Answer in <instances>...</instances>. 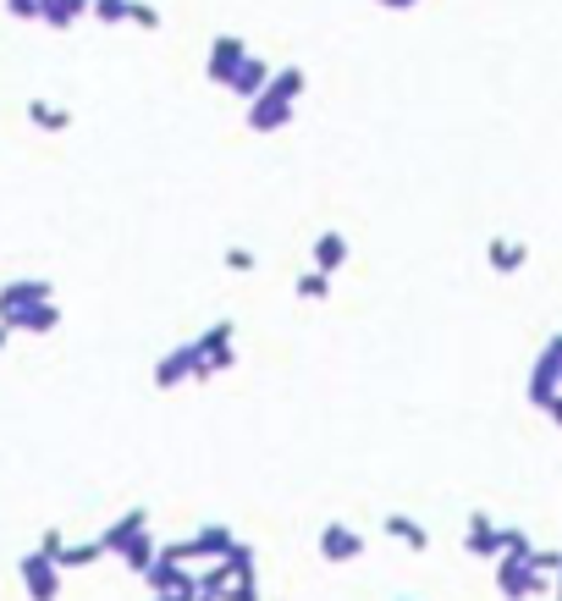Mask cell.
I'll use <instances>...</instances> for the list:
<instances>
[{"mask_svg": "<svg viewBox=\"0 0 562 601\" xmlns=\"http://www.w3.org/2000/svg\"><path fill=\"white\" fill-rule=\"evenodd\" d=\"M51 298H56V287H51L45 276H12V282H0V326L18 337V326H23L40 304H51Z\"/></svg>", "mask_w": 562, "mask_h": 601, "instance_id": "obj_3", "label": "cell"}, {"mask_svg": "<svg viewBox=\"0 0 562 601\" xmlns=\"http://www.w3.org/2000/svg\"><path fill=\"white\" fill-rule=\"evenodd\" d=\"M78 18H89V0H40V12H34V23H45L56 34L78 29Z\"/></svg>", "mask_w": 562, "mask_h": 601, "instance_id": "obj_16", "label": "cell"}, {"mask_svg": "<svg viewBox=\"0 0 562 601\" xmlns=\"http://www.w3.org/2000/svg\"><path fill=\"white\" fill-rule=\"evenodd\" d=\"M386 535L403 540L408 551H430V529L419 518H408V513H386Z\"/></svg>", "mask_w": 562, "mask_h": 601, "instance_id": "obj_18", "label": "cell"}, {"mask_svg": "<svg viewBox=\"0 0 562 601\" xmlns=\"http://www.w3.org/2000/svg\"><path fill=\"white\" fill-rule=\"evenodd\" d=\"M375 7H386V12H414L419 0H375Z\"/></svg>", "mask_w": 562, "mask_h": 601, "instance_id": "obj_29", "label": "cell"}, {"mask_svg": "<svg viewBox=\"0 0 562 601\" xmlns=\"http://www.w3.org/2000/svg\"><path fill=\"white\" fill-rule=\"evenodd\" d=\"M144 584H150V595H161V601H194V568H183V562H172V557H161V551H155V562L144 568Z\"/></svg>", "mask_w": 562, "mask_h": 601, "instance_id": "obj_5", "label": "cell"}, {"mask_svg": "<svg viewBox=\"0 0 562 601\" xmlns=\"http://www.w3.org/2000/svg\"><path fill=\"white\" fill-rule=\"evenodd\" d=\"M7 342H12V331H7V326H0V353H7Z\"/></svg>", "mask_w": 562, "mask_h": 601, "instance_id": "obj_31", "label": "cell"}, {"mask_svg": "<svg viewBox=\"0 0 562 601\" xmlns=\"http://www.w3.org/2000/svg\"><path fill=\"white\" fill-rule=\"evenodd\" d=\"M265 78H271V62H265V56H254V51H249V56H243V67H238V73H232V84H227V95H238V100H243V106H249V100H254V95H260V89H265Z\"/></svg>", "mask_w": 562, "mask_h": 601, "instance_id": "obj_14", "label": "cell"}, {"mask_svg": "<svg viewBox=\"0 0 562 601\" xmlns=\"http://www.w3.org/2000/svg\"><path fill=\"white\" fill-rule=\"evenodd\" d=\"M485 265H491L496 276H518V271L529 265V249H524L518 238H491V243H485Z\"/></svg>", "mask_w": 562, "mask_h": 601, "instance_id": "obj_15", "label": "cell"}, {"mask_svg": "<svg viewBox=\"0 0 562 601\" xmlns=\"http://www.w3.org/2000/svg\"><path fill=\"white\" fill-rule=\"evenodd\" d=\"M502 551H513V557H529V551H535L529 529H518V524H502ZM502 551H496V557H502Z\"/></svg>", "mask_w": 562, "mask_h": 601, "instance_id": "obj_25", "label": "cell"}, {"mask_svg": "<svg viewBox=\"0 0 562 601\" xmlns=\"http://www.w3.org/2000/svg\"><path fill=\"white\" fill-rule=\"evenodd\" d=\"M348 254H353V243L337 232V227H326L320 238H315V249H309V271H320V276H342V265H348Z\"/></svg>", "mask_w": 562, "mask_h": 601, "instance_id": "obj_9", "label": "cell"}, {"mask_svg": "<svg viewBox=\"0 0 562 601\" xmlns=\"http://www.w3.org/2000/svg\"><path fill=\"white\" fill-rule=\"evenodd\" d=\"M128 23L144 29V34H155V29H161V12L150 7V0H128Z\"/></svg>", "mask_w": 562, "mask_h": 601, "instance_id": "obj_26", "label": "cell"}, {"mask_svg": "<svg viewBox=\"0 0 562 601\" xmlns=\"http://www.w3.org/2000/svg\"><path fill=\"white\" fill-rule=\"evenodd\" d=\"M89 18L106 23V29H122L128 23V0H89Z\"/></svg>", "mask_w": 562, "mask_h": 601, "instance_id": "obj_23", "label": "cell"}, {"mask_svg": "<svg viewBox=\"0 0 562 601\" xmlns=\"http://www.w3.org/2000/svg\"><path fill=\"white\" fill-rule=\"evenodd\" d=\"M463 551H474V557H496L502 551V524L491 518V513H469V524H463Z\"/></svg>", "mask_w": 562, "mask_h": 601, "instance_id": "obj_12", "label": "cell"}, {"mask_svg": "<svg viewBox=\"0 0 562 601\" xmlns=\"http://www.w3.org/2000/svg\"><path fill=\"white\" fill-rule=\"evenodd\" d=\"M194 364H199V353H194V342H177V348H166V353L155 359V386H161V392H177V386H194Z\"/></svg>", "mask_w": 562, "mask_h": 601, "instance_id": "obj_8", "label": "cell"}, {"mask_svg": "<svg viewBox=\"0 0 562 601\" xmlns=\"http://www.w3.org/2000/svg\"><path fill=\"white\" fill-rule=\"evenodd\" d=\"M7 12H12L18 23H34V12H40V0H7Z\"/></svg>", "mask_w": 562, "mask_h": 601, "instance_id": "obj_27", "label": "cell"}, {"mask_svg": "<svg viewBox=\"0 0 562 601\" xmlns=\"http://www.w3.org/2000/svg\"><path fill=\"white\" fill-rule=\"evenodd\" d=\"M221 265H227L232 276H254V265H260V260H254V249H249V243H232Z\"/></svg>", "mask_w": 562, "mask_h": 601, "instance_id": "obj_24", "label": "cell"}, {"mask_svg": "<svg viewBox=\"0 0 562 601\" xmlns=\"http://www.w3.org/2000/svg\"><path fill=\"white\" fill-rule=\"evenodd\" d=\"M293 293H298V304H326V298H331V276H320V271H298Z\"/></svg>", "mask_w": 562, "mask_h": 601, "instance_id": "obj_21", "label": "cell"}, {"mask_svg": "<svg viewBox=\"0 0 562 601\" xmlns=\"http://www.w3.org/2000/svg\"><path fill=\"white\" fill-rule=\"evenodd\" d=\"M320 557H326L331 568H342V562L364 557V535L348 529V524H326V529H320Z\"/></svg>", "mask_w": 562, "mask_h": 601, "instance_id": "obj_11", "label": "cell"}, {"mask_svg": "<svg viewBox=\"0 0 562 601\" xmlns=\"http://www.w3.org/2000/svg\"><path fill=\"white\" fill-rule=\"evenodd\" d=\"M62 540H67V535H62V529L51 524V529L40 535V546H34V551H45V557H56V546H62Z\"/></svg>", "mask_w": 562, "mask_h": 601, "instance_id": "obj_28", "label": "cell"}, {"mask_svg": "<svg viewBox=\"0 0 562 601\" xmlns=\"http://www.w3.org/2000/svg\"><path fill=\"white\" fill-rule=\"evenodd\" d=\"M529 403L546 414V419H562V331H551L540 342V359L529 370Z\"/></svg>", "mask_w": 562, "mask_h": 601, "instance_id": "obj_2", "label": "cell"}, {"mask_svg": "<svg viewBox=\"0 0 562 601\" xmlns=\"http://www.w3.org/2000/svg\"><path fill=\"white\" fill-rule=\"evenodd\" d=\"M100 557H106V551H100V540H62L51 562H56V568L67 573V568H95Z\"/></svg>", "mask_w": 562, "mask_h": 601, "instance_id": "obj_19", "label": "cell"}, {"mask_svg": "<svg viewBox=\"0 0 562 601\" xmlns=\"http://www.w3.org/2000/svg\"><path fill=\"white\" fill-rule=\"evenodd\" d=\"M155 551H161V540H155V529H139V535H133V540H128V546H122L117 557H122V562H128L133 573H144V568L155 562Z\"/></svg>", "mask_w": 562, "mask_h": 601, "instance_id": "obj_20", "label": "cell"}, {"mask_svg": "<svg viewBox=\"0 0 562 601\" xmlns=\"http://www.w3.org/2000/svg\"><path fill=\"white\" fill-rule=\"evenodd\" d=\"M150 601H161V595H150ZM194 601H205V595H194Z\"/></svg>", "mask_w": 562, "mask_h": 601, "instance_id": "obj_32", "label": "cell"}, {"mask_svg": "<svg viewBox=\"0 0 562 601\" xmlns=\"http://www.w3.org/2000/svg\"><path fill=\"white\" fill-rule=\"evenodd\" d=\"M232 546H238L232 524H199V529L188 535V557H194V562H221Z\"/></svg>", "mask_w": 562, "mask_h": 601, "instance_id": "obj_10", "label": "cell"}, {"mask_svg": "<svg viewBox=\"0 0 562 601\" xmlns=\"http://www.w3.org/2000/svg\"><path fill=\"white\" fill-rule=\"evenodd\" d=\"M56 326H62V304L51 298V304H40V309H34V315H29V320H23L18 331H29V337H51Z\"/></svg>", "mask_w": 562, "mask_h": 601, "instance_id": "obj_22", "label": "cell"}, {"mask_svg": "<svg viewBox=\"0 0 562 601\" xmlns=\"http://www.w3.org/2000/svg\"><path fill=\"white\" fill-rule=\"evenodd\" d=\"M18 573H23V590H29V601H62V568H56L45 551H23Z\"/></svg>", "mask_w": 562, "mask_h": 601, "instance_id": "obj_6", "label": "cell"}, {"mask_svg": "<svg viewBox=\"0 0 562 601\" xmlns=\"http://www.w3.org/2000/svg\"><path fill=\"white\" fill-rule=\"evenodd\" d=\"M139 529H150V507H128V513H122V518H111V524H106L95 540H100V551L111 557V551H122V546H128Z\"/></svg>", "mask_w": 562, "mask_h": 601, "instance_id": "obj_13", "label": "cell"}, {"mask_svg": "<svg viewBox=\"0 0 562 601\" xmlns=\"http://www.w3.org/2000/svg\"><path fill=\"white\" fill-rule=\"evenodd\" d=\"M243 56H249V40H238V34H216V40H210V56H205V78L227 89L232 73L243 67Z\"/></svg>", "mask_w": 562, "mask_h": 601, "instance_id": "obj_7", "label": "cell"}, {"mask_svg": "<svg viewBox=\"0 0 562 601\" xmlns=\"http://www.w3.org/2000/svg\"><path fill=\"white\" fill-rule=\"evenodd\" d=\"M304 89H309V73H304V67H271L265 89L243 106V128H249V133H282V128L293 122Z\"/></svg>", "mask_w": 562, "mask_h": 601, "instance_id": "obj_1", "label": "cell"}, {"mask_svg": "<svg viewBox=\"0 0 562 601\" xmlns=\"http://www.w3.org/2000/svg\"><path fill=\"white\" fill-rule=\"evenodd\" d=\"M29 122H34L40 133H67V128H73V111H67L62 100H45V95H34V100H29Z\"/></svg>", "mask_w": 562, "mask_h": 601, "instance_id": "obj_17", "label": "cell"}, {"mask_svg": "<svg viewBox=\"0 0 562 601\" xmlns=\"http://www.w3.org/2000/svg\"><path fill=\"white\" fill-rule=\"evenodd\" d=\"M491 562H496V595H502V601H535V595H546V590H551V579H546V573H535V562H529V557L502 551V557H491Z\"/></svg>", "mask_w": 562, "mask_h": 601, "instance_id": "obj_4", "label": "cell"}, {"mask_svg": "<svg viewBox=\"0 0 562 601\" xmlns=\"http://www.w3.org/2000/svg\"><path fill=\"white\" fill-rule=\"evenodd\" d=\"M232 601H260V584H249V590H232Z\"/></svg>", "mask_w": 562, "mask_h": 601, "instance_id": "obj_30", "label": "cell"}]
</instances>
